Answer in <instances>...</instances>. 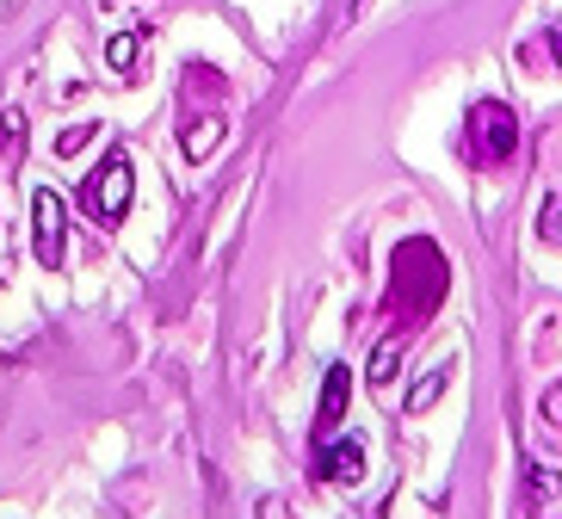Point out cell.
<instances>
[{
	"instance_id": "1",
	"label": "cell",
	"mask_w": 562,
	"mask_h": 519,
	"mask_svg": "<svg viewBox=\"0 0 562 519\" xmlns=\"http://www.w3.org/2000/svg\"><path fill=\"white\" fill-rule=\"evenodd\" d=\"M451 291V267H446V248L432 241V235H408L396 241V260H390V321H396V335H414L420 321L446 303Z\"/></svg>"
},
{
	"instance_id": "7",
	"label": "cell",
	"mask_w": 562,
	"mask_h": 519,
	"mask_svg": "<svg viewBox=\"0 0 562 519\" xmlns=\"http://www.w3.org/2000/svg\"><path fill=\"white\" fill-rule=\"evenodd\" d=\"M402 352H408V335H383V340H378V352H371V371H364L378 396H390V384H396V365H402Z\"/></svg>"
},
{
	"instance_id": "8",
	"label": "cell",
	"mask_w": 562,
	"mask_h": 519,
	"mask_svg": "<svg viewBox=\"0 0 562 519\" xmlns=\"http://www.w3.org/2000/svg\"><path fill=\"white\" fill-rule=\"evenodd\" d=\"M223 143V117L216 112H204V117H186V131H180V149H186V161H204V155Z\"/></svg>"
},
{
	"instance_id": "14",
	"label": "cell",
	"mask_w": 562,
	"mask_h": 519,
	"mask_svg": "<svg viewBox=\"0 0 562 519\" xmlns=\"http://www.w3.org/2000/svg\"><path fill=\"white\" fill-rule=\"evenodd\" d=\"M544 420H557V427H562V384L544 396Z\"/></svg>"
},
{
	"instance_id": "10",
	"label": "cell",
	"mask_w": 562,
	"mask_h": 519,
	"mask_svg": "<svg viewBox=\"0 0 562 519\" xmlns=\"http://www.w3.org/2000/svg\"><path fill=\"white\" fill-rule=\"evenodd\" d=\"M136 56H143V25H131V32H117L112 44H105V63H112L117 75H131Z\"/></svg>"
},
{
	"instance_id": "12",
	"label": "cell",
	"mask_w": 562,
	"mask_h": 519,
	"mask_svg": "<svg viewBox=\"0 0 562 519\" xmlns=\"http://www.w3.org/2000/svg\"><path fill=\"white\" fill-rule=\"evenodd\" d=\"M93 136H100V124H75V131L56 136V155H81L87 143H93Z\"/></svg>"
},
{
	"instance_id": "2",
	"label": "cell",
	"mask_w": 562,
	"mask_h": 519,
	"mask_svg": "<svg viewBox=\"0 0 562 519\" xmlns=\"http://www.w3.org/2000/svg\"><path fill=\"white\" fill-rule=\"evenodd\" d=\"M463 149L476 168H507L519 155V117H513L507 100H476L470 117H463Z\"/></svg>"
},
{
	"instance_id": "3",
	"label": "cell",
	"mask_w": 562,
	"mask_h": 519,
	"mask_svg": "<svg viewBox=\"0 0 562 519\" xmlns=\"http://www.w3.org/2000/svg\"><path fill=\"white\" fill-rule=\"evenodd\" d=\"M131 199H136V168H131L124 149H112L100 168L81 180V211L100 223V229H117V223L131 217Z\"/></svg>"
},
{
	"instance_id": "4",
	"label": "cell",
	"mask_w": 562,
	"mask_h": 519,
	"mask_svg": "<svg viewBox=\"0 0 562 519\" xmlns=\"http://www.w3.org/2000/svg\"><path fill=\"white\" fill-rule=\"evenodd\" d=\"M32 253H37V267L56 272L63 267V253H68V204L56 199L50 185H37L32 192Z\"/></svg>"
},
{
	"instance_id": "11",
	"label": "cell",
	"mask_w": 562,
	"mask_h": 519,
	"mask_svg": "<svg viewBox=\"0 0 562 519\" xmlns=\"http://www.w3.org/2000/svg\"><path fill=\"white\" fill-rule=\"evenodd\" d=\"M538 235H544L550 248H562V199H544V204H538Z\"/></svg>"
},
{
	"instance_id": "9",
	"label": "cell",
	"mask_w": 562,
	"mask_h": 519,
	"mask_svg": "<svg viewBox=\"0 0 562 519\" xmlns=\"http://www.w3.org/2000/svg\"><path fill=\"white\" fill-rule=\"evenodd\" d=\"M446 384H451V365H432L427 377H420V384L408 390V415H427V408L439 403V396H446Z\"/></svg>"
},
{
	"instance_id": "15",
	"label": "cell",
	"mask_w": 562,
	"mask_h": 519,
	"mask_svg": "<svg viewBox=\"0 0 562 519\" xmlns=\"http://www.w3.org/2000/svg\"><path fill=\"white\" fill-rule=\"evenodd\" d=\"M544 44H550V56L562 63V25H550V37H544Z\"/></svg>"
},
{
	"instance_id": "5",
	"label": "cell",
	"mask_w": 562,
	"mask_h": 519,
	"mask_svg": "<svg viewBox=\"0 0 562 519\" xmlns=\"http://www.w3.org/2000/svg\"><path fill=\"white\" fill-rule=\"evenodd\" d=\"M315 476L322 483H359L364 476V445L359 439H322V452H315Z\"/></svg>"
},
{
	"instance_id": "6",
	"label": "cell",
	"mask_w": 562,
	"mask_h": 519,
	"mask_svg": "<svg viewBox=\"0 0 562 519\" xmlns=\"http://www.w3.org/2000/svg\"><path fill=\"white\" fill-rule=\"evenodd\" d=\"M352 403V371L347 365H328V377H322V408H315V439H334L340 433V415H347Z\"/></svg>"
},
{
	"instance_id": "13",
	"label": "cell",
	"mask_w": 562,
	"mask_h": 519,
	"mask_svg": "<svg viewBox=\"0 0 562 519\" xmlns=\"http://www.w3.org/2000/svg\"><path fill=\"white\" fill-rule=\"evenodd\" d=\"M19 112H0V155H19Z\"/></svg>"
}]
</instances>
